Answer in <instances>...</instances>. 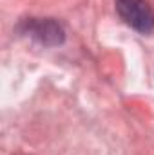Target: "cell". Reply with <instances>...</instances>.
Returning <instances> with one entry per match:
<instances>
[{
	"label": "cell",
	"instance_id": "cell-1",
	"mask_svg": "<svg viewBox=\"0 0 154 155\" xmlns=\"http://www.w3.org/2000/svg\"><path fill=\"white\" fill-rule=\"evenodd\" d=\"M120 18L138 33L154 31V9L147 0H114Z\"/></svg>",
	"mask_w": 154,
	"mask_h": 155
},
{
	"label": "cell",
	"instance_id": "cell-2",
	"mask_svg": "<svg viewBox=\"0 0 154 155\" xmlns=\"http://www.w3.org/2000/svg\"><path fill=\"white\" fill-rule=\"evenodd\" d=\"M20 31L45 47L62 45L65 40V31L62 24L54 18H27L20 24Z\"/></svg>",
	"mask_w": 154,
	"mask_h": 155
}]
</instances>
